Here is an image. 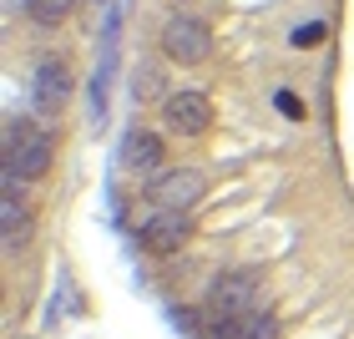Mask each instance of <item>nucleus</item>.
<instances>
[{
	"label": "nucleus",
	"mask_w": 354,
	"mask_h": 339,
	"mask_svg": "<svg viewBox=\"0 0 354 339\" xmlns=\"http://www.w3.org/2000/svg\"><path fill=\"white\" fill-rule=\"evenodd\" d=\"M51 157H56L51 127H36V122H26V117L6 127V172L26 177V183H36V177L51 167Z\"/></svg>",
	"instance_id": "nucleus-1"
},
{
	"label": "nucleus",
	"mask_w": 354,
	"mask_h": 339,
	"mask_svg": "<svg viewBox=\"0 0 354 339\" xmlns=\"http://www.w3.org/2000/svg\"><path fill=\"white\" fill-rule=\"evenodd\" d=\"M207 314H213V319H228V324L253 319V314H259V273H248V268L218 273L213 288H207Z\"/></svg>",
	"instance_id": "nucleus-2"
},
{
	"label": "nucleus",
	"mask_w": 354,
	"mask_h": 339,
	"mask_svg": "<svg viewBox=\"0 0 354 339\" xmlns=\"http://www.w3.org/2000/svg\"><path fill=\"white\" fill-rule=\"evenodd\" d=\"M162 51L172 61H183V66H198V61L213 51V26H207L203 15H172L162 26Z\"/></svg>",
	"instance_id": "nucleus-3"
},
{
	"label": "nucleus",
	"mask_w": 354,
	"mask_h": 339,
	"mask_svg": "<svg viewBox=\"0 0 354 339\" xmlns=\"http://www.w3.org/2000/svg\"><path fill=\"white\" fill-rule=\"evenodd\" d=\"M203 172L198 167H167V172H157L152 177V187H147V198L152 208H172V213H187L192 203L203 198Z\"/></svg>",
	"instance_id": "nucleus-4"
},
{
	"label": "nucleus",
	"mask_w": 354,
	"mask_h": 339,
	"mask_svg": "<svg viewBox=\"0 0 354 339\" xmlns=\"http://www.w3.org/2000/svg\"><path fill=\"white\" fill-rule=\"evenodd\" d=\"M187 238H192L187 213H172V208H152V213L142 218V248L157 253V258H167V253H177V248H187Z\"/></svg>",
	"instance_id": "nucleus-5"
},
{
	"label": "nucleus",
	"mask_w": 354,
	"mask_h": 339,
	"mask_svg": "<svg viewBox=\"0 0 354 339\" xmlns=\"http://www.w3.org/2000/svg\"><path fill=\"white\" fill-rule=\"evenodd\" d=\"M162 122L177 137H203L207 127H213V102H207L203 91H172L167 107H162Z\"/></svg>",
	"instance_id": "nucleus-6"
},
{
	"label": "nucleus",
	"mask_w": 354,
	"mask_h": 339,
	"mask_svg": "<svg viewBox=\"0 0 354 339\" xmlns=\"http://www.w3.org/2000/svg\"><path fill=\"white\" fill-rule=\"evenodd\" d=\"M30 102H36V111H61L71 102V71H66V61H56V56L36 61V71H30Z\"/></svg>",
	"instance_id": "nucleus-7"
},
{
	"label": "nucleus",
	"mask_w": 354,
	"mask_h": 339,
	"mask_svg": "<svg viewBox=\"0 0 354 339\" xmlns=\"http://www.w3.org/2000/svg\"><path fill=\"white\" fill-rule=\"evenodd\" d=\"M0 228H6V248L26 244V233L36 228V218L26 208V177L15 172H6V187H0Z\"/></svg>",
	"instance_id": "nucleus-8"
},
{
	"label": "nucleus",
	"mask_w": 354,
	"mask_h": 339,
	"mask_svg": "<svg viewBox=\"0 0 354 339\" xmlns=\"http://www.w3.org/2000/svg\"><path fill=\"white\" fill-rule=\"evenodd\" d=\"M122 163L132 172H157L162 167V137L147 132V127H132V132H127V147H122Z\"/></svg>",
	"instance_id": "nucleus-9"
},
{
	"label": "nucleus",
	"mask_w": 354,
	"mask_h": 339,
	"mask_svg": "<svg viewBox=\"0 0 354 339\" xmlns=\"http://www.w3.org/2000/svg\"><path fill=\"white\" fill-rule=\"evenodd\" d=\"M71 10H76V0H26V15L36 26H61Z\"/></svg>",
	"instance_id": "nucleus-10"
},
{
	"label": "nucleus",
	"mask_w": 354,
	"mask_h": 339,
	"mask_svg": "<svg viewBox=\"0 0 354 339\" xmlns=\"http://www.w3.org/2000/svg\"><path fill=\"white\" fill-rule=\"evenodd\" d=\"M238 339H279V319H273L268 309H259L253 319H243V329H238Z\"/></svg>",
	"instance_id": "nucleus-11"
},
{
	"label": "nucleus",
	"mask_w": 354,
	"mask_h": 339,
	"mask_svg": "<svg viewBox=\"0 0 354 339\" xmlns=\"http://www.w3.org/2000/svg\"><path fill=\"white\" fill-rule=\"evenodd\" d=\"M294 41H299V46H314V41H324V26H304Z\"/></svg>",
	"instance_id": "nucleus-12"
}]
</instances>
